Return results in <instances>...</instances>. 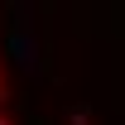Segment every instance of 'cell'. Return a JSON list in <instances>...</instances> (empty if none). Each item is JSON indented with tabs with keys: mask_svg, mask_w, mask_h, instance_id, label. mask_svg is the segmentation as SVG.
I'll return each mask as SVG.
<instances>
[{
	"mask_svg": "<svg viewBox=\"0 0 125 125\" xmlns=\"http://www.w3.org/2000/svg\"><path fill=\"white\" fill-rule=\"evenodd\" d=\"M0 125H15V92L5 77V58H0Z\"/></svg>",
	"mask_w": 125,
	"mask_h": 125,
	"instance_id": "cell-1",
	"label": "cell"
}]
</instances>
